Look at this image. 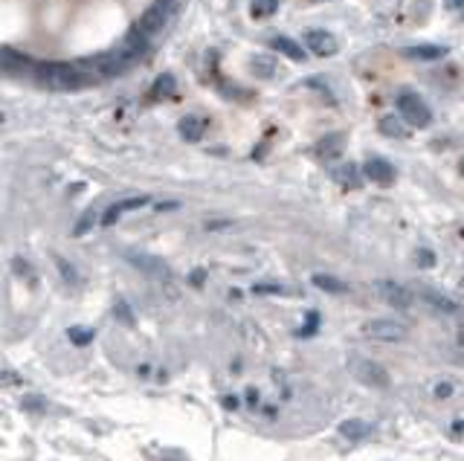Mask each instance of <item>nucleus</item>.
Returning a JSON list of instances; mask_svg holds the SVG:
<instances>
[{"instance_id": "f257e3e1", "label": "nucleus", "mask_w": 464, "mask_h": 461, "mask_svg": "<svg viewBox=\"0 0 464 461\" xmlns=\"http://www.w3.org/2000/svg\"><path fill=\"white\" fill-rule=\"evenodd\" d=\"M32 78L47 90H78L96 85V78L85 67V61H38Z\"/></svg>"}, {"instance_id": "f03ea898", "label": "nucleus", "mask_w": 464, "mask_h": 461, "mask_svg": "<svg viewBox=\"0 0 464 461\" xmlns=\"http://www.w3.org/2000/svg\"><path fill=\"white\" fill-rule=\"evenodd\" d=\"M397 110L412 128H426L433 122V110L426 108V102L418 93H401L397 96Z\"/></svg>"}, {"instance_id": "7ed1b4c3", "label": "nucleus", "mask_w": 464, "mask_h": 461, "mask_svg": "<svg viewBox=\"0 0 464 461\" xmlns=\"http://www.w3.org/2000/svg\"><path fill=\"white\" fill-rule=\"evenodd\" d=\"M351 374L357 377L360 383H366L372 389H386L389 386V371L374 363V360H363V357H354L351 360Z\"/></svg>"}, {"instance_id": "20e7f679", "label": "nucleus", "mask_w": 464, "mask_h": 461, "mask_svg": "<svg viewBox=\"0 0 464 461\" xmlns=\"http://www.w3.org/2000/svg\"><path fill=\"white\" fill-rule=\"evenodd\" d=\"M363 334L372 340H380V342H401L406 340V325L395 322V319H372L363 325Z\"/></svg>"}, {"instance_id": "39448f33", "label": "nucleus", "mask_w": 464, "mask_h": 461, "mask_svg": "<svg viewBox=\"0 0 464 461\" xmlns=\"http://www.w3.org/2000/svg\"><path fill=\"white\" fill-rule=\"evenodd\" d=\"M377 296L383 299L386 305L397 308V310H406L412 305V293L404 287V285H397V282H389V278H380V282L374 285Z\"/></svg>"}, {"instance_id": "423d86ee", "label": "nucleus", "mask_w": 464, "mask_h": 461, "mask_svg": "<svg viewBox=\"0 0 464 461\" xmlns=\"http://www.w3.org/2000/svg\"><path fill=\"white\" fill-rule=\"evenodd\" d=\"M125 258H128L137 270H142L145 276H151V278H169V265H165L163 258H157V255L128 250V253H125Z\"/></svg>"}, {"instance_id": "0eeeda50", "label": "nucleus", "mask_w": 464, "mask_h": 461, "mask_svg": "<svg viewBox=\"0 0 464 461\" xmlns=\"http://www.w3.org/2000/svg\"><path fill=\"white\" fill-rule=\"evenodd\" d=\"M363 174H366L377 186H392L395 183V169H392V162H386L383 157H369L366 166H363Z\"/></svg>"}, {"instance_id": "6e6552de", "label": "nucleus", "mask_w": 464, "mask_h": 461, "mask_svg": "<svg viewBox=\"0 0 464 461\" xmlns=\"http://www.w3.org/2000/svg\"><path fill=\"white\" fill-rule=\"evenodd\" d=\"M305 44H308L310 53H317V56H334L337 49H340L337 38L331 35V32H325V29H310V32H305Z\"/></svg>"}, {"instance_id": "1a4fd4ad", "label": "nucleus", "mask_w": 464, "mask_h": 461, "mask_svg": "<svg viewBox=\"0 0 464 461\" xmlns=\"http://www.w3.org/2000/svg\"><path fill=\"white\" fill-rule=\"evenodd\" d=\"M148 201H151L148 194H137V197H125V201H116V203L105 212L102 224H105V226H113L116 221H119V218L125 215V212H131V209H142V206H148Z\"/></svg>"}, {"instance_id": "9d476101", "label": "nucleus", "mask_w": 464, "mask_h": 461, "mask_svg": "<svg viewBox=\"0 0 464 461\" xmlns=\"http://www.w3.org/2000/svg\"><path fill=\"white\" fill-rule=\"evenodd\" d=\"M177 131H180V137H183L186 142H201L204 134H206V122L201 117H194V113H189V117H183L177 122Z\"/></svg>"}, {"instance_id": "9b49d317", "label": "nucleus", "mask_w": 464, "mask_h": 461, "mask_svg": "<svg viewBox=\"0 0 464 461\" xmlns=\"http://www.w3.org/2000/svg\"><path fill=\"white\" fill-rule=\"evenodd\" d=\"M165 12H169V6H163V3H157V6H151V9H145V12H142L140 29L145 32V35H154V32L163 29V24H165Z\"/></svg>"}, {"instance_id": "f8f14e48", "label": "nucleus", "mask_w": 464, "mask_h": 461, "mask_svg": "<svg viewBox=\"0 0 464 461\" xmlns=\"http://www.w3.org/2000/svg\"><path fill=\"white\" fill-rule=\"evenodd\" d=\"M3 70L6 73H32V70H35V64H32L29 56L15 53L12 47H3Z\"/></svg>"}, {"instance_id": "ddd939ff", "label": "nucleus", "mask_w": 464, "mask_h": 461, "mask_svg": "<svg viewBox=\"0 0 464 461\" xmlns=\"http://www.w3.org/2000/svg\"><path fill=\"white\" fill-rule=\"evenodd\" d=\"M447 53H450L447 47H429V44H418V47L404 49L406 58H418V61H438V58H447Z\"/></svg>"}, {"instance_id": "4468645a", "label": "nucleus", "mask_w": 464, "mask_h": 461, "mask_svg": "<svg viewBox=\"0 0 464 461\" xmlns=\"http://www.w3.org/2000/svg\"><path fill=\"white\" fill-rule=\"evenodd\" d=\"M331 174H334V180H337V183H340L342 189H357V186L363 183V177H360V169L354 166V162H345V166L334 169Z\"/></svg>"}, {"instance_id": "2eb2a0df", "label": "nucleus", "mask_w": 464, "mask_h": 461, "mask_svg": "<svg viewBox=\"0 0 464 461\" xmlns=\"http://www.w3.org/2000/svg\"><path fill=\"white\" fill-rule=\"evenodd\" d=\"M377 128H380V134H383V137H392V140H406V137H409L406 125H404L401 119H397V117H392V113H386V117H380Z\"/></svg>"}, {"instance_id": "dca6fc26", "label": "nucleus", "mask_w": 464, "mask_h": 461, "mask_svg": "<svg viewBox=\"0 0 464 461\" xmlns=\"http://www.w3.org/2000/svg\"><path fill=\"white\" fill-rule=\"evenodd\" d=\"M273 49H276V53H281V56H288L290 61H305V49L296 44L293 38H288V35H276L273 38Z\"/></svg>"}, {"instance_id": "f3484780", "label": "nucleus", "mask_w": 464, "mask_h": 461, "mask_svg": "<svg viewBox=\"0 0 464 461\" xmlns=\"http://www.w3.org/2000/svg\"><path fill=\"white\" fill-rule=\"evenodd\" d=\"M342 148H345V134H328V137H322V142L317 145V154L320 157H325V160H331V157H337V154H342Z\"/></svg>"}, {"instance_id": "a211bd4d", "label": "nucleus", "mask_w": 464, "mask_h": 461, "mask_svg": "<svg viewBox=\"0 0 464 461\" xmlns=\"http://www.w3.org/2000/svg\"><path fill=\"white\" fill-rule=\"evenodd\" d=\"M340 433H342L345 441H363V438L369 435V426L363 424L360 418H348V421L340 424Z\"/></svg>"}, {"instance_id": "6ab92c4d", "label": "nucleus", "mask_w": 464, "mask_h": 461, "mask_svg": "<svg viewBox=\"0 0 464 461\" xmlns=\"http://www.w3.org/2000/svg\"><path fill=\"white\" fill-rule=\"evenodd\" d=\"M250 73L258 76V78H270V76H276V61L270 56H253L250 58Z\"/></svg>"}, {"instance_id": "aec40b11", "label": "nucleus", "mask_w": 464, "mask_h": 461, "mask_svg": "<svg viewBox=\"0 0 464 461\" xmlns=\"http://www.w3.org/2000/svg\"><path fill=\"white\" fill-rule=\"evenodd\" d=\"M313 285H317L320 290H325V293H345L348 290V285L345 282H340V278H334V276H322V273H317L310 278Z\"/></svg>"}, {"instance_id": "412c9836", "label": "nucleus", "mask_w": 464, "mask_h": 461, "mask_svg": "<svg viewBox=\"0 0 464 461\" xmlns=\"http://www.w3.org/2000/svg\"><path fill=\"white\" fill-rule=\"evenodd\" d=\"M424 299L433 305V308L444 310V314H456V310H458V305H456L453 299H447L444 293H436V290H424Z\"/></svg>"}, {"instance_id": "4be33fe9", "label": "nucleus", "mask_w": 464, "mask_h": 461, "mask_svg": "<svg viewBox=\"0 0 464 461\" xmlns=\"http://www.w3.org/2000/svg\"><path fill=\"white\" fill-rule=\"evenodd\" d=\"M276 9H279V0H253V3H250V15H253V18H258V21L270 18Z\"/></svg>"}, {"instance_id": "5701e85b", "label": "nucleus", "mask_w": 464, "mask_h": 461, "mask_svg": "<svg viewBox=\"0 0 464 461\" xmlns=\"http://www.w3.org/2000/svg\"><path fill=\"white\" fill-rule=\"evenodd\" d=\"M113 314H116V319H119L122 325H128V328H134V314H131V308H128V302H122V299H116L113 302Z\"/></svg>"}, {"instance_id": "b1692460", "label": "nucleus", "mask_w": 464, "mask_h": 461, "mask_svg": "<svg viewBox=\"0 0 464 461\" xmlns=\"http://www.w3.org/2000/svg\"><path fill=\"white\" fill-rule=\"evenodd\" d=\"M169 93H174V76L163 73V76L154 81V96H169Z\"/></svg>"}, {"instance_id": "393cba45", "label": "nucleus", "mask_w": 464, "mask_h": 461, "mask_svg": "<svg viewBox=\"0 0 464 461\" xmlns=\"http://www.w3.org/2000/svg\"><path fill=\"white\" fill-rule=\"evenodd\" d=\"M67 337L73 340V345H90V340H93V331H90V328H70V331H67Z\"/></svg>"}, {"instance_id": "a878e982", "label": "nucleus", "mask_w": 464, "mask_h": 461, "mask_svg": "<svg viewBox=\"0 0 464 461\" xmlns=\"http://www.w3.org/2000/svg\"><path fill=\"white\" fill-rule=\"evenodd\" d=\"M93 221H96V212L90 209V212H85V215H81V221L76 224V229H73V235H85L88 229L93 226Z\"/></svg>"}, {"instance_id": "bb28decb", "label": "nucleus", "mask_w": 464, "mask_h": 461, "mask_svg": "<svg viewBox=\"0 0 464 461\" xmlns=\"http://www.w3.org/2000/svg\"><path fill=\"white\" fill-rule=\"evenodd\" d=\"M56 265H58L61 276H64V278H67V282H70V285H76V282H78V278H76V270H73V267H70V265H67V261H64L61 255H56Z\"/></svg>"}, {"instance_id": "cd10ccee", "label": "nucleus", "mask_w": 464, "mask_h": 461, "mask_svg": "<svg viewBox=\"0 0 464 461\" xmlns=\"http://www.w3.org/2000/svg\"><path fill=\"white\" fill-rule=\"evenodd\" d=\"M317 322H320V314H313V310H310V314H308V325L299 331V337H310L313 331H317Z\"/></svg>"}, {"instance_id": "c85d7f7f", "label": "nucleus", "mask_w": 464, "mask_h": 461, "mask_svg": "<svg viewBox=\"0 0 464 461\" xmlns=\"http://www.w3.org/2000/svg\"><path fill=\"white\" fill-rule=\"evenodd\" d=\"M444 9L453 12V15H461V18H464V0H444Z\"/></svg>"}, {"instance_id": "c756f323", "label": "nucleus", "mask_w": 464, "mask_h": 461, "mask_svg": "<svg viewBox=\"0 0 464 461\" xmlns=\"http://www.w3.org/2000/svg\"><path fill=\"white\" fill-rule=\"evenodd\" d=\"M453 394V383H438L436 386V398H441V401H447Z\"/></svg>"}, {"instance_id": "7c9ffc66", "label": "nucleus", "mask_w": 464, "mask_h": 461, "mask_svg": "<svg viewBox=\"0 0 464 461\" xmlns=\"http://www.w3.org/2000/svg\"><path fill=\"white\" fill-rule=\"evenodd\" d=\"M12 267H15V273H18V276H21V273H24V276H32V270H29V265H26L24 258H15Z\"/></svg>"}, {"instance_id": "2f4dec72", "label": "nucleus", "mask_w": 464, "mask_h": 461, "mask_svg": "<svg viewBox=\"0 0 464 461\" xmlns=\"http://www.w3.org/2000/svg\"><path fill=\"white\" fill-rule=\"evenodd\" d=\"M418 261H421V267H433V265H436V258H433V253H429V250H421V253H418Z\"/></svg>"}, {"instance_id": "473e14b6", "label": "nucleus", "mask_w": 464, "mask_h": 461, "mask_svg": "<svg viewBox=\"0 0 464 461\" xmlns=\"http://www.w3.org/2000/svg\"><path fill=\"white\" fill-rule=\"evenodd\" d=\"M204 276H206V270H194L192 273V285H204Z\"/></svg>"}, {"instance_id": "72a5a7b5", "label": "nucleus", "mask_w": 464, "mask_h": 461, "mask_svg": "<svg viewBox=\"0 0 464 461\" xmlns=\"http://www.w3.org/2000/svg\"><path fill=\"white\" fill-rule=\"evenodd\" d=\"M24 406H26V409H44V403H41V401H35V398H26V401H24Z\"/></svg>"}, {"instance_id": "f704fd0d", "label": "nucleus", "mask_w": 464, "mask_h": 461, "mask_svg": "<svg viewBox=\"0 0 464 461\" xmlns=\"http://www.w3.org/2000/svg\"><path fill=\"white\" fill-rule=\"evenodd\" d=\"M224 406H226V409H235L238 401H235V398H224Z\"/></svg>"}, {"instance_id": "c9c22d12", "label": "nucleus", "mask_w": 464, "mask_h": 461, "mask_svg": "<svg viewBox=\"0 0 464 461\" xmlns=\"http://www.w3.org/2000/svg\"><path fill=\"white\" fill-rule=\"evenodd\" d=\"M458 345H461V349H464V322L458 325Z\"/></svg>"}, {"instance_id": "e433bc0d", "label": "nucleus", "mask_w": 464, "mask_h": 461, "mask_svg": "<svg viewBox=\"0 0 464 461\" xmlns=\"http://www.w3.org/2000/svg\"><path fill=\"white\" fill-rule=\"evenodd\" d=\"M458 171H461V177H464V160H461V162H458Z\"/></svg>"}, {"instance_id": "4c0bfd02", "label": "nucleus", "mask_w": 464, "mask_h": 461, "mask_svg": "<svg viewBox=\"0 0 464 461\" xmlns=\"http://www.w3.org/2000/svg\"><path fill=\"white\" fill-rule=\"evenodd\" d=\"M160 3H163V6H172V0H160Z\"/></svg>"}, {"instance_id": "58836bf2", "label": "nucleus", "mask_w": 464, "mask_h": 461, "mask_svg": "<svg viewBox=\"0 0 464 461\" xmlns=\"http://www.w3.org/2000/svg\"><path fill=\"white\" fill-rule=\"evenodd\" d=\"M461 285H464V276H461Z\"/></svg>"}]
</instances>
